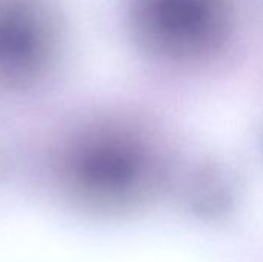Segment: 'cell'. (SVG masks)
I'll list each match as a JSON object with an SVG mask.
<instances>
[{
    "label": "cell",
    "mask_w": 263,
    "mask_h": 262,
    "mask_svg": "<svg viewBox=\"0 0 263 262\" xmlns=\"http://www.w3.org/2000/svg\"><path fill=\"white\" fill-rule=\"evenodd\" d=\"M128 12L143 42L177 53L216 45L231 22L228 0H129Z\"/></svg>",
    "instance_id": "cell-1"
},
{
    "label": "cell",
    "mask_w": 263,
    "mask_h": 262,
    "mask_svg": "<svg viewBox=\"0 0 263 262\" xmlns=\"http://www.w3.org/2000/svg\"><path fill=\"white\" fill-rule=\"evenodd\" d=\"M57 23L42 0H0V76H26L51 56Z\"/></svg>",
    "instance_id": "cell-2"
}]
</instances>
